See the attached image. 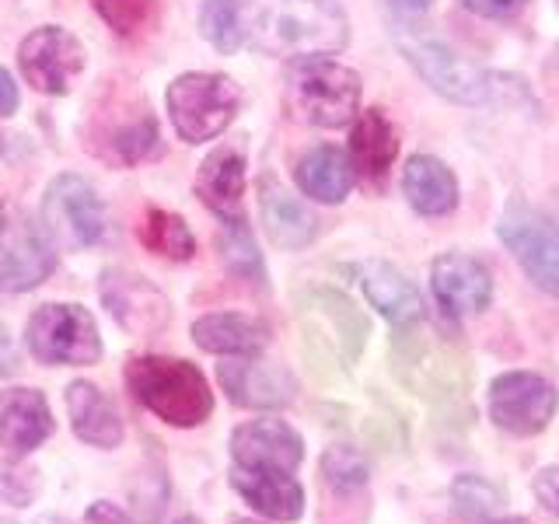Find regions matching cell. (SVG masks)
I'll list each match as a JSON object with an SVG mask.
<instances>
[{
    "label": "cell",
    "instance_id": "6da1fadb",
    "mask_svg": "<svg viewBox=\"0 0 559 524\" xmlns=\"http://www.w3.org/2000/svg\"><path fill=\"white\" fill-rule=\"evenodd\" d=\"M238 46L262 57L308 60L340 52L349 39V22L332 0H227Z\"/></svg>",
    "mask_w": 559,
    "mask_h": 524
},
{
    "label": "cell",
    "instance_id": "7a4b0ae2",
    "mask_svg": "<svg viewBox=\"0 0 559 524\" xmlns=\"http://www.w3.org/2000/svg\"><path fill=\"white\" fill-rule=\"evenodd\" d=\"M127 389L140 406L171 427H200L214 413V389L189 360L133 357L127 364Z\"/></svg>",
    "mask_w": 559,
    "mask_h": 524
},
{
    "label": "cell",
    "instance_id": "3957f363",
    "mask_svg": "<svg viewBox=\"0 0 559 524\" xmlns=\"http://www.w3.org/2000/svg\"><path fill=\"white\" fill-rule=\"evenodd\" d=\"M287 109L308 127H346L360 109V78L325 57L297 60L287 74Z\"/></svg>",
    "mask_w": 559,
    "mask_h": 524
},
{
    "label": "cell",
    "instance_id": "277c9868",
    "mask_svg": "<svg viewBox=\"0 0 559 524\" xmlns=\"http://www.w3.org/2000/svg\"><path fill=\"white\" fill-rule=\"evenodd\" d=\"M168 116L182 140L189 144H206L221 136L231 119L238 116L241 92L231 78L224 74H182L168 84Z\"/></svg>",
    "mask_w": 559,
    "mask_h": 524
},
{
    "label": "cell",
    "instance_id": "5b68a950",
    "mask_svg": "<svg viewBox=\"0 0 559 524\" xmlns=\"http://www.w3.org/2000/svg\"><path fill=\"white\" fill-rule=\"evenodd\" d=\"M28 349L39 364H95L102 357V336L95 319L81 305H43L28 319Z\"/></svg>",
    "mask_w": 559,
    "mask_h": 524
},
{
    "label": "cell",
    "instance_id": "8992f818",
    "mask_svg": "<svg viewBox=\"0 0 559 524\" xmlns=\"http://www.w3.org/2000/svg\"><path fill=\"white\" fill-rule=\"evenodd\" d=\"M43 227L63 249H92L105 235V206L81 175L52 179L43 196Z\"/></svg>",
    "mask_w": 559,
    "mask_h": 524
},
{
    "label": "cell",
    "instance_id": "52a82bcc",
    "mask_svg": "<svg viewBox=\"0 0 559 524\" xmlns=\"http://www.w3.org/2000/svg\"><path fill=\"white\" fill-rule=\"evenodd\" d=\"M399 46L406 52V60L416 67V74L424 78L437 95H444L459 105H483L493 95V78L479 70L476 63L462 60L459 52L448 49L444 43L427 39V35H399Z\"/></svg>",
    "mask_w": 559,
    "mask_h": 524
},
{
    "label": "cell",
    "instance_id": "ba28073f",
    "mask_svg": "<svg viewBox=\"0 0 559 524\" xmlns=\"http://www.w3.org/2000/svg\"><path fill=\"white\" fill-rule=\"evenodd\" d=\"M559 409V392L552 381L532 371H507L489 384V416L514 437L542 433Z\"/></svg>",
    "mask_w": 559,
    "mask_h": 524
},
{
    "label": "cell",
    "instance_id": "9c48e42d",
    "mask_svg": "<svg viewBox=\"0 0 559 524\" xmlns=\"http://www.w3.org/2000/svg\"><path fill=\"white\" fill-rule=\"evenodd\" d=\"M500 241L511 249L535 287L559 297V224L532 210H507L497 227Z\"/></svg>",
    "mask_w": 559,
    "mask_h": 524
},
{
    "label": "cell",
    "instance_id": "30bf717a",
    "mask_svg": "<svg viewBox=\"0 0 559 524\" xmlns=\"http://www.w3.org/2000/svg\"><path fill=\"white\" fill-rule=\"evenodd\" d=\"M98 294H102V305L109 308V314L116 319V325L127 329L130 336H157L171 319L168 297L140 273H130V270L102 273Z\"/></svg>",
    "mask_w": 559,
    "mask_h": 524
},
{
    "label": "cell",
    "instance_id": "8fae6325",
    "mask_svg": "<svg viewBox=\"0 0 559 524\" xmlns=\"http://www.w3.org/2000/svg\"><path fill=\"white\" fill-rule=\"evenodd\" d=\"M17 63H22V74L35 92L67 95L70 78L84 67V46L67 28L46 25V28H35L22 43Z\"/></svg>",
    "mask_w": 559,
    "mask_h": 524
},
{
    "label": "cell",
    "instance_id": "7c38bea8",
    "mask_svg": "<svg viewBox=\"0 0 559 524\" xmlns=\"http://www.w3.org/2000/svg\"><path fill=\"white\" fill-rule=\"evenodd\" d=\"M217 381L235 406L245 409H284L294 402L297 381L284 364H270L259 354H245L224 360L217 367Z\"/></svg>",
    "mask_w": 559,
    "mask_h": 524
},
{
    "label": "cell",
    "instance_id": "4fadbf2b",
    "mask_svg": "<svg viewBox=\"0 0 559 524\" xmlns=\"http://www.w3.org/2000/svg\"><path fill=\"white\" fill-rule=\"evenodd\" d=\"M57 270V252L49 238L28 221H17L11 231L4 224L0 231V290L25 294L35 290L43 279Z\"/></svg>",
    "mask_w": 559,
    "mask_h": 524
},
{
    "label": "cell",
    "instance_id": "5bb4252c",
    "mask_svg": "<svg viewBox=\"0 0 559 524\" xmlns=\"http://www.w3.org/2000/svg\"><path fill=\"white\" fill-rule=\"evenodd\" d=\"M231 458L241 468L297 472L305 462V441L284 419H252L231 433Z\"/></svg>",
    "mask_w": 559,
    "mask_h": 524
},
{
    "label": "cell",
    "instance_id": "9a60e30c",
    "mask_svg": "<svg viewBox=\"0 0 559 524\" xmlns=\"http://www.w3.org/2000/svg\"><path fill=\"white\" fill-rule=\"evenodd\" d=\"M430 284H433L437 305H441L451 319L483 311L489 305V297H493V279H489V270L479 259L462 255V252H448L441 259H433Z\"/></svg>",
    "mask_w": 559,
    "mask_h": 524
},
{
    "label": "cell",
    "instance_id": "2e32d148",
    "mask_svg": "<svg viewBox=\"0 0 559 524\" xmlns=\"http://www.w3.org/2000/svg\"><path fill=\"white\" fill-rule=\"evenodd\" d=\"M235 493L270 521H297L305 514V489L284 468H231Z\"/></svg>",
    "mask_w": 559,
    "mask_h": 524
},
{
    "label": "cell",
    "instance_id": "e0dca14e",
    "mask_svg": "<svg viewBox=\"0 0 559 524\" xmlns=\"http://www.w3.org/2000/svg\"><path fill=\"white\" fill-rule=\"evenodd\" d=\"M52 433V413L39 389L0 392V448L28 454Z\"/></svg>",
    "mask_w": 559,
    "mask_h": 524
},
{
    "label": "cell",
    "instance_id": "ac0fdd59",
    "mask_svg": "<svg viewBox=\"0 0 559 524\" xmlns=\"http://www.w3.org/2000/svg\"><path fill=\"white\" fill-rule=\"evenodd\" d=\"M357 276H360L367 301H371L389 322L395 325L424 322V314H427L424 297H419V290L406 279V273H399L392 262L371 259V262H364V266H357Z\"/></svg>",
    "mask_w": 559,
    "mask_h": 524
},
{
    "label": "cell",
    "instance_id": "d6986e66",
    "mask_svg": "<svg viewBox=\"0 0 559 524\" xmlns=\"http://www.w3.org/2000/svg\"><path fill=\"white\" fill-rule=\"evenodd\" d=\"M197 196L224 224H235L245 214V157L235 147H221L203 162L197 175Z\"/></svg>",
    "mask_w": 559,
    "mask_h": 524
},
{
    "label": "cell",
    "instance_id": "ffe728a7",
    "mask_svg": "<svg viewBox=\"0 0 559 524\" xmlns=\"http://www.w3.org/2000/svg\"><path fill=\"white\" fill-rule=\"evenodd\" d=\"M192 340L206 354H262L270 343V325L259 322L255 314H241V311H214L203 314V319L192 322Z\"/></svg>",
    "mask_w": 559,
    "mask_h": 524
},
{
    "label": "cell",
    "instance_id": "44dd1931",
    "mask_svg": "<svg viewBox=\"0 0 559 524\" xmlns=\"http://www.w3.org/2000/svg\"><path fill=\"white\" fill-rule=\"evenodd\" d=\"M259 206H262V224L276 249H305V245L319 235V221L311 210L290 196L276 179L259 182Z\"/></svg>",
    "mask_w": 559,
    "mask_h": 524
},
{
    "label": "cell",
    "instance_id": "7402d4cb",
    "mask_svg": "<svg viewBox=\"0 0 559 524\" xmlns=\"http://www.w3.org/2000/svg\"><path fill=\"white\" fill-rule=\"evenodd\" d=\"M67 413L70 427L92 448H119L122 444V419L112 398L92 381H74L67 389Z\"/></svg>",
    "mask_w": 559,
    "mask_h": 524
},
{
    "label": "cell",
    "instance_id": "603a6c76",
    "mask_svg": "<svg viewBox=\"0 0 559 524\" xmlns=\"http://www.w3.org/2000/svg\"><path fill=\"white\" fill-rule=\"evenodd\" d=\"M402 189H406L416 214L424 217H444L459 206V179L444 162H437L430 154L409 157L406 171H402Z\"/></svg>",
    "mask_w": 559,
    "mask_h": 524
},
{
    "label": "cell",
    "instance_id": "cb8c5ba5",
    "mask_svg": "<svg viewBox=\"0 0 559 524\" xmlns=\"http://www.w3.org/2000/svg\"><path fill=\"white\" fill-rule=\"evenodd\" d=\"M395 154H399V140L384 112L381 109L360 112V119L354 122V133H349V165H354V175H364L367 182H384Z\"/></svg>",
    "mask_w": 559,
    "mask_h": 524
},
{
    "label": "cell",
    "instance_id": "d4e9b609",
    "mask_svg": "<svg viewBox=\"0 0 559 524\" xmlns=\"http://www.w3.org/2000/svg\"><path fill=\"white\" fill-rule=\"evenodd\" d=\"M395 364H399V374L406 384H413L416 392L430 395L433 384H441V389H454V378L462 381V367L451 354H444L441 346L430 343L427 336H402L399 340V354H395Z\"/></svg>",
    "mask_w": 559,
    "mask_h": 524
},
{
    "label": "cell",
    "instance_id": "484cf974",
    "mask_svg": "<svg viewBox=\"0 0 559 524\" xmlns=\"http://www.w3.org/2000/svg\"><path fill=\"white\" fill-rule=\"evenodd\" d=\"M297 186H301L305 196L319 200V203H343L354 189V165H349V154L340 147H314L311 154L301 157L297 165Z\"/></svg>",
    "mask_w": 559,
    "mask_h": 524
},
{
    "label": "cell",
    "instance_id": "4316f807",
    "mask_svg": "<svg viewBox=\"0 0 559 524\" xmlns=\"http://www.w3.org/2000/svg\"><path fill=\"white\" fill-rule=\"evenodd\" d=\"M311 305L329 322V329L336 332V343L343 349V360L354 364L360 357L364 343H367V319L357 311V305H349L346 297L336 294V290L311 294Z\"/></svg>",
    "mask_w": 559,
    "mask_h": 524
},
{
    "label": "cell",
    "instance_id": "83f0119b",
    "mask_svg": "<svg viewBox=\"0 0 559 524\" xmlns=\"http://www.w3.org/2000/svg\"><path fill=\"white\" fill-rule=\"evenodd\" d=\"M140 238H144L151 252L175 259V262H186L197 255V238H192L186 221L168 214V210H147L144 224H140Z\"/></svg>",
    "mask_w": 559,
    "mask_h": 524
},
{
    "label": "cell",
    "instance_id": "f1b7e54d",
    "mask_svg": "<svg viewBox=\"0 0 559 524\" xmlns=\"http://www.w3.org/2000/svg\"><path fill=\"white\" fill-rule=\"evenodd\" d=\"M221 255L227 262V270L241 279H252V284H262L266 279V270H262V255L255 249V241L249 235L245 221L235 224H224V235H221Z\"/></svg>",
    "mask_w": 559,
    "mask_h": 524
},
{
    "label": "cell",
    "instance_id": "f546056e",
    "mask_svg": "<svg viewBox=\"0 0 559 524\" xmlns=\"http://www.w3.org/2000/svg\"><path fill=\"white\" fill-rule=\"evenodd\" d=\"M367 476H371V468H367L364 454L354 448L336 444L322 454V479L329 489H336V493H354V489H364Z\"/></svg>",
    "mask_w": 559,
    "mask_h": 524
},
{
    "label": "cell",
    "instance_id": "4dcf8cb0",
    "mask_svg": "<svg viewBox=\"0 0 559 524\" xmlns=\"http://www.w3.org/2000/svg\"><path fill=\"white\" fill-rule=\"evenodd\" d=\"M451 500H454V511L465 517H489L500 507L503 493H500V486H493L483 476H459L451 486Z\"/></svg>",
    "mask_w": 559,
    "mask_h": 524
},
{
    "label": "cell",
    "instance_id": "1f68e13d",
    "mask_svg": "<svg viewBox=\"0 0 559 524\" xmlns=\"http://www.w3.org/2000/svg\"><path fill=\"white\" fill-rule=\"evenodd\" d=\"M92 4L109 28H116L119 35H133L154 17L157 0H92Z\"/></svg>",
    "mask_w": 559,
    "mask_h": 524
},
{
    "label": "cell",
    "instance_id": "d6a6232c",
    "mask_svg": "<svg viewBox=\"0 0 559 524\" xmlns=\"http://www.w3.org/2000/svg\"><path fill=\"white\" fill-rule=\"evenodd\" d=\"M157 140H162L157 136V122L151 116H140L136 122H130V127H119L109 144L122 165H133L157 147Z\"/></svg>",
    "mask_w": 559,
    "mask_h": 524
},
{
    "label": "cell",
    "instance_id": "836d02e7",
    "mask_svg": "<svg viewBox=\"0 0 559 524\" xmlns=\"http://www.w3.org/2000/svg\"><path fill=\"white\" fill-rule=\"evenodd\" d=\"M200 28H203V39L214 43L221 52H238V35H235V22H231V8L227 0H206L203 11H200Z\"/></svg>",
    "mask_w": 559,
    "mask_h": 524
},
{
    "label": "cell",
    "instance_id": "e575fe53",
    "mask_svg": "<svg viewBox=\"0 0 559 524\" xmlns=\"http://www.w3.org/2000/svg\"><path fill=\"white\" fill-rule=\"evenodd\" d=\"M528 0H462V8L479 14V17H493V22H503V17H514Z\"/></svg>",
    "mask_w": 559,
    "mask_h": 524
},
{
    "label": "cell",
    "instance_id": "d590c367",
    "mask_svg": "<svg viewBox=\"0 0 559 524\" xmlns=\"http://www.w3.org/2000/svg\"><path fill=\"white\" fill-rule=\"evenodd\" d=\"M17 367H22V354H17V346L11 340L8 325L0 322V378H11Z\"/></svg>",
    "mask_w": 559,
    "mask_h": 524
},
{
    "label": "cell",
    "instance_id": "8d00e7d4",
    "mask_svg": "<svg viewBox=\"0 0 559 524\" xmlns=\"http://www.w3.org/2000/svg\"><path fill=\"white\" fill-rule=\"evenodd\" d=\"M535 493H538V500L549 507V511L559 517V472L556 468H546L538 476V483H535Z\"/></svg>",
    "mask_w": 559,
    "mask_h": 524
},
{
    "label": "cell",
    "instance_id": "74e56055",
    "mask_svg": "<svg viewBox=\"0 0 559 524\" xmlns=\"http://www.w3.org/2000/svg\"><path fill=\"white\" fill-rule=\"evenodd\" d=\"M84 524H133L130 514H122L116 503H92L87 507V514H84Z\"/></svg>",
    "mask_w": 559,
    "mask_h": 524
},
{
    "label": "cell",
    "instance_id": "f35d334b",
    "mask_svg": "<svg viewBox=\"0 0 559 524\" xmlns=\"http://www.w3.org/2000/svg\"><path fill=\"white\" fill-rule=\"evenodd\" d=\"M14 109H17V87L14 78L0 67V116H11Z\"/></svg>",
    "mask_w": 559,
    "mask_h": 524
},
{
    "label": "cell",
    "instance_id": "ab89813d",
    "mask_svg": "<svg viewBox=\"0 0 559 524\" xmlns=\"http://www.w3.org/2000/svg\"><path fill=\"white\" fill-rule=\"evenodd\" d=\"M389 4L399 17H419L433 8V0H389Z\"/></svg>",
    "mask_w": 559,
    "mask_h": 524
},
{
    "label": "cell",
    "instance_id": "60d3db41",
    "mask_svg": "<svg viewBox=\"0 0 559 524\" xmlns=\"http://www.w3.org/2000/svg\"><path fill=\"white\" fill-rule=\"evenodd\" d=\"M489 524H528L524 517H500V521H489Z\"/></svg>",
    "mask_w": 559,
    "mask_h": 524
},
{
    "label": "cell",
    "instance_id": "b9f144b4",
    "mask_svg": "<svg viewBox=\"0 0 559 524\" xmlns=\"http://www.w3.org/2000/svg\"><path fill=\"white\" fill-rule=\"evenodd\" d=\"M175 524H203V521H200V517H179Z\"/></svg>",
    "mask_w": 559,
    "mask_h": 524
},
{
    "label": "cell",
    "instance_id": "7bdbcfd3",
    "mask_svg": "<svg viewBox=\"0 0 559 524\" xmlns=\"http://www.w3.org/2000/svg\"><path fill=\"white\" fill-rule=\"evenodd\" d=\"M0 231H4V203H0Z\"/></svg>",
    "mask_w": 559,
    "mask_h": 524
},
{
    "label": "cell",
    "instance_id": "ee69618b",
    "mask_svg": "<svg viewBox=\"0 0 559 524\" xmlns=\"http://www.w3.org/2000/svg\"><path fill=\"white\" fill-rule=\"evenodd\" d=\"M0 524H8V521H0Z\"/></svg>",
    "mask_w": 559,
    "mask_h": 524
},
{
    "label": "cell",
    "instance_id": "f6af8a7d",
    "mask_svg": "<svg viewBox=\"0 0 559 524\" xmlns=\"http://www.w3.org/2000/svg\"><path fill=\"white\" fill-rule=\"evenodd\" d=\"M245 524H249V521H245Z\"/></svg>",
    "mask_w": 559,
    "mask_h": 524
}]
</instances>
